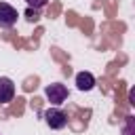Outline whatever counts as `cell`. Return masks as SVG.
<instances>
[{
    "label": "cell",
    "mask_w": 135,
    "mask_h": 135,
    "mask_svg": "<svg viewBox=\"0 0 135 135\" xmlns=\"http://www.w3.org/2000/svg\"><path fill=\"white\" fill-rule=\"evenodd\" d=\"M42 116H44V122H46L51 129H55V131L68 127V114H65L63 110H59V108H49V110L42 112Z\"/></svg>",
    "instance_id": "6da1fadb"
},
{
    "label": "cell",
    "mask_w": 135,
    "mask_h": 135,
    "mask_svg": "<svg viewBox=\"0 0 135 135\" xmlns=\"http://www.w3.org/2000/svg\"><path fill=\"white\" fill-rule=\"evenodd\" d=\"M44 95L46 99L53 103V105H59L68 99V86L61 84V82H53V84H46L44 86Z\"/></svg>",
    "instance_id": "7a4b0ae2"
},
{
    "label": "cell",
    "mask_w": 135,
    "mask_h": 135,
    "mask_svg": "<svg viewBox=\"0 0 135 135\" xmlns=\"http://www.w3.org/2000/svg\"><path fill=\"white\" fill-rule=\"evenodd\" d=\"M17 8L11 6L8 2H0V27H13L17 23Z\"/></svg>",
    "instance_id": "3957f363"
},
{
    "label": "cell",
    "mask_w": 135,
    "mask_h": 135,
    "mask_svg": "<svg viewBox=\"0 0 135 135\" xmlns=\"http://www.w3.org/2000/svg\"><path fill=\"white\" fill-rule=\"evenodd\" d=\"M15 97V82L6 76H0V103H8Z\"/></svg>",
    "instance_id": "277c9868"
},
{
    "label": "cell",
    "mask_w": 135,
    "mask_h": 135,
    "mask_svg": "<svg viewBox=\"0 0 135 135\" xmlns=\"http://www.w3.org/2000/svg\"><path fill=\"white\" fill-rule=\"evenodd\" d=\"M95 84H97V80H95V76L91 72H78L76 74V86H78V91H91Z\"/></svg>",
    "instance_id": "5b68a950"
},
{
    "label": "cell",
    "mask_w": 135,
    "mask_h": 135,
    "mask_svg": "<svg viewBox=\"0 0 135 135\" xmlns=\"http://www.w3.org/2000/svg\"><path fill=\"white\" fill-rule=\"evenodd\" d=\"M25 19H27V21H32V23H36V21L40 19V8H34V6H30V8L25 11Z\"/></svg>",
    "instance_id": "8992f818"
},
{
    "label": "cell",
    "mask_w": 135,
    "mask_h": 135,
    "mask_svg": "<svg viewBox=\"0 0 135 135\" xmlns=\"http://www.w3.org/2000/svg\"><path fill=\"white\" fill-rule=\"evenodd\" d=\"M122 135H135V118L133 116H127V124L122 129Z\"/></svg>",
    "instance_id": "52a82bcc"
},
{
    "label": "cell",
    "mask_w": 135,
    "mask_h": 135,
    "mask_svg": "<svg viewBox=\"0 0 135 135\" xmlns=\"http://www.w3.org/2000/svg\"><path fill=\"white\" fill-rule=\"evenodd\" d=\"M27 2V6H34V8H42V6H46V2L49 0H25Z\"/></svg>",
    "instance_id": "ba28073f"
}]
</instances>
